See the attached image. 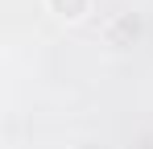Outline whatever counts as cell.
I'll return each mask as SVG.
<instances>
[{
	"label": "cell",
	"instance_id": "cell-1",
	"mask_svg": "<svg viewBox=\"0 0 153 149\" xmlns=\"http://www.w3.org/2000/svg\"><path fill=\"white\" fill-rule=\"evenodd\" d=\"M46 4V13H50L54 21L62 25H79L91 17V8H95V0H42Z\"/></svg>",
	"mask_w": 153,
	"mask_h": 149
},
{
	"label": "cell",
	"instance_id": "cell-2",
	"mask_svg": "<svg viewBox=\"0 0 153 149\" xmlns=\"http://www.w3.org/2000/svg\"><path fill=\"white\" fill-rule=\"evenodd\" d=\"M141 33V21L132 17V13H120V17H112V21L103 25V42L108 46H116V50H124L132 46V37Z\"/></svg>",
	"mask_w": 153,
	"mask_h": 149
}]
</instances>
